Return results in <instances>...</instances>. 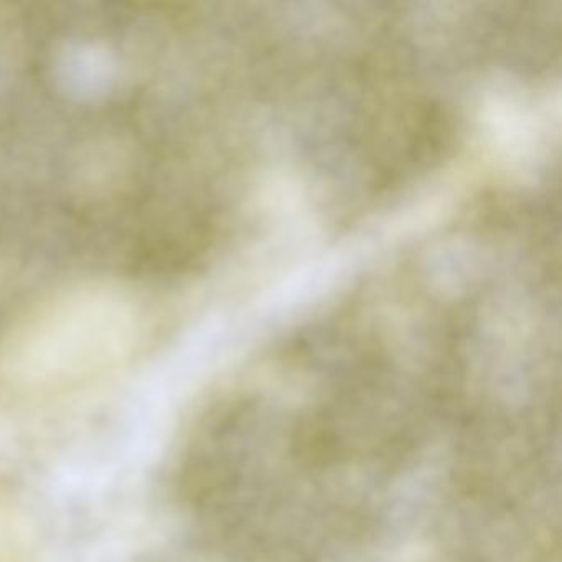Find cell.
I'll return each mask as SVG.
<instances>
[{
  "mask_svg": "<svg viewBox=\"0 0 562 562\" xmlns=\"http://www.w3.org/2000/svg\"><path fill=\"white\" fill-rule=\"evenodd\" d=\"M139 315L116 289L90 285L57 295L0 344V400H37L77 390L133 353Z\"/></svg>",
  "mask_w": 562,
  "mask_h": 562,
  "instance_id": "cell-1",
  "label": "cell"
},
{
  "mask_svg": "<svg viewBox=\"0 0 562 562\" xmlns=\"http://www.w3.org/2000/svg\"><path fill=\"white\" fill-rule=\"evenodd\" d=\"M15 532L11 521L0 515V562H14L18 555Z\"/></svg>",
  "mask_w": 562,
  "mask_h": 562,
  "instance_id": "cell-2",
  "label": "cell"
}]
</instances>
